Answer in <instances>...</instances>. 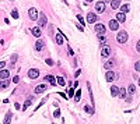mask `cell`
Here are the masks:
<instances>
[{"instance_id":"1","label":"cell","mask_w":140,"mask_h":124,"mask_svg":"<svg viewBox=\"0 0 140 124\" xmlns=\"http://www.w3.org/2000/svg\"><path fill=\"white\" fill-rule=\"evenodd\" d=\"M116 41L119 42V43H125V42L128 41V32L126 31H119L118 36H116Z\"/></svg>"},{"instance_id":"2","label":"cell","mask_w":140,"mask_h":124,"mask_svg":"<svg viewBox=\"0 0 140 124\" xmlns=\"http://www.w3.org/2000/svg\"><path fill=\"white\" fill-rule=\"evenodd\" d=\"M37 21H38V27H39V28L45 27V25H46V16H45L43 13H41V14L38 16V20H37Z\"/></svg>"},{"instance_id":"3","label":"cell","mask_w":140,"mask_h":124,"mask_svg":"<svg viewBox=\"0 0 140 124\" xmlns=\"http://www.w3.org/2000/svg\"><path fill=\"white\" fill-rule=\"evenodd\" d=\"M28 16H30V18H31V20H32V21H37V20H38V16H39V14H38V11H37V8H30V10H28Z\"/></svg>"},{"instance_id":"4","label":"cell","mask_w":140,"mask_h":124,"mask_svg":"<svg viewBox=\"0 0 140 124\" xmlns=\"http://www.w3.org/2000/svg\"><path fill=\"white\" fill-rule=\"evenodd\" d=\"M28 77H30L31 80L38 78V77H39V70H37V68H31V70L28 71Z\"/></svg>"},{"instance_id":"5","label":"cell","mask_w":140,"mask_h":124,"mask_svg":"<svg viewBox=\"0 0 140 124\" xmlns=\"http://www.w3.org/2000/svg\"><path fill=\"white\" fill-rule=\"evenodd\" d=\"M94 31L97 32V35H104V33H105V27L102 24H97L95 28H94Z\"/></svg>"},{"instance_id":"6","label":"cell","mask_w":140,"mask_h":124,"mask_svg":"<svg viewBox=\"0 0 140 124\" xmlns=\"http://www.w3.org/2000/svg\"><path fill=\"white\" fill-rule=\"evenodd\" d=\"M118 28H119V22L116 20H111L109 21V29L111 31H118Z\"/></svg>"},{"instance_id":"7","label":"cell","mask_w":140,"mask_h":124,"mask_svg":"<svg viewBox=\"0 0 140 124\" xmlns=\"http://www.w3.org/2000/svg\"><path fill=\"white\" fill-rule=\"evenodd\" d=\"M95 10H97V13H104V10H105V3H104V1H98V3L95 4Z\"/></svg>"},{"instance_id":"8","label":"cell","mask_w":140,"mask_h":124,"mask_svg":"<svg viewBox=\"0 0 140 124\" xmlns=\"http://www.w3.org/2000/svg\"><path fill=\"white\" fill-rule=\"evenodd\" d=\"M97 20H98V18H97V16H95L94 13H88V16H87V22H88V24H94Z\"/></svg>"},{"instance_id":"9","label":"cell","mask_w":140,"mask_h":124,"mask_svg":"<svg viewBox=\"0 0 140 124\" xmlns=\"http://www.w3.org/2000/svg\"><path fill=\"white\" fill-rule=\"evenodd\" d=\"M105 78H107L108 82H112V81L116 78V74L114 73V71H109V70H108V73H107V75H105Z\"/></svg>"},{"instance_id":"10","label":"cell","mask_w":140,"mask_h":124,"mask_svg":"<svg viewBox=\"0 0 140 124\" xmlns=\"http://www.w3.org/2000/svg\"><path fill=\"white\" fill-rule=\"evenodd\" d=\"M109 54H111V48H109V46L102 48V50H101V56H102V57H108Z\"/></svg>"},{"instance_id":"11","label":"cell","mask_w":140,"mask_h":124,"mask_svg":"<svg viewBox=\"0 0 140 124\" xmlns=\"http://www.w3.org/2000/svg\"><path fill=\"white\" fill-rule=\"evenodd\" d=\"M125 20H126V16H125V13L119 11V13L116 14V21H118V22H125Z\"/></svg>"},{"instance_id":"12","label":"cell","mask_w":140,"mask_h":124,"mask_svg":"<svg viewBox=\"0 0 140 124\" xmlns=\"http://www.w3.org/2000/svg\"><path fill=\"white\" fill-rule=\"evenodd\" d=\"M46 91V85L45 84H41V85H38L37 88H35V93H42V92Z\"/></svg>"},{"instance_id":"13","label":"cell","mask_w":140,"mask_h":124,"mask_svg":"<svg viewBox=\"0 0 140 124\" xmlns=\"http://www.w3.org/2000/svg\"><path fill=\"white\" fill-rule=\"evenodd\" d=\"M31 32H32V35L34 36H37V38H39V36H41V28H39V27H35V28H32V29H31Z\"/></svg>"},{"instance_id":"14","label":"cell","mask_w":140,"mask_h":124,"mask_svg":"<svg viewBox=\"0 0 140 124\" xmlns=\"http://www.w3.org/2000/svg\"><path fill=\"white\" fill-rule=\"evenodd\" d=\"M8 75H10V73H8V70H0V78L1 80H7L8 78Z\"/></svg>"},{"instance_id":"15","label":"cell","mask_w":140,"mask_h":124,"mask_svg":"<svg viewBox=\"0 0 140 124\" xmlns=\"http://www.w3.org/2000/svg\"><path fill=\"white\" fill-rule=\"evenodd\" d=\"M114 66H115V61H114V60H108L107 63L104 64V67H105V70H111V68H112Z\"/></svg>"},{"instance_id":"16","label":"cell","mask_w":140,"mask_h":124,"mask_svg":"<svg viewBox=\"0 0 140 124\" xmlns=\"http://www.w3.org/2000/svg\"><path fill=\"white\" fill-rule=\"evenodd\" d=\"M121 1H122V0H112V1H111V6H112V8H119L121 7Z\"/></svg>"},{"instance_id":"17","label":"cell","mask_w":140,"mask_h":124,"mask_svg":"<svg viewBox=\"0 0 140 124\" xmlns=\"http://www.w3.org/2000/svg\"><path fill=\"white\" fill-rule=\"evenodd\" d=\"M8 78L7 80H1V81H0V89H6V88H7L8 86Z\"/></svg>"},{"instance_id":"18","label":"cell","mask_w":140,"mask_h":124,"mask_svg":"<svg viewBox=\"0 0 140 124\" xmlns=\"http://www.w3.org/2000/svg\"><path fill=\"white\" fill-rule=\"evenodd\" d=\"M45 81H49L52 85H55V84H56V78H55L53 75H46V77H45Z\"/></svg>"},{"instance_id":"19","label":"cell","mask_w":140,"mask_h":124,"mask_svg":"<svg viewBox=\"0 0 140 124\" xmlns=\"http://www.w3.org/2000/svg\"><path fill=\"white\" fill-rule=\"evenodd\" d=\"M11 117H13L11 112H7V114H6V117H4V123H3V124H10V121H11Z\"/></svg>"},{"instance_id":"20","label":"cell","mask_w":140,"mask_h":124,"mask_svg":"<svg viewBox=\"0 0 140 124\" xmlns=\"http://www.w3.org/2000/svg\"><path fill=\"white\" fill-rule=\"evenodd\" d=\"M118 93H119V88L115 86V85L111 86V95H112V96H118Z\"/></svg>"},{"instance_id":"21","label":"cell","mask_w":140,"mask_h":124,"mask_svg":"<svg viewBox=\"0 0 140 124\" xmlns=\"http://www.w3.org/2000/svg\"><path fill=\"white\" fill-rule=\"evenodd\" d=\"M43 48H45V43H43L42 41H38L37 43H35V49L37 50H42Z\"/></svg>"},{"instance_id":"22","label":"cell","mask_w":140,"mask_h":124,"mask_svg":"<svg viewBox=\"0 0 140 124\" xmlns=\"http://www.w3.org/2000/svg\"><path fill=\"white\" fill-rule=\"evenodd\" d=\"M56 43H58V45H62V43H63V35H62V32H59L58 35H56Z\"/></svg>"},{"instance_id":"23","label":"cell","mask_w":140,"mask_h":124,"mask_svg":"<svg viewBox=\"0 0 140 124\" xmlns=\"http://www.w3.org/2000/svg\"><path fill=\"white\" fill-rule=\"evenodd\" d=\"M56 82H58L59 85H62V86H65V85H66V81H65V78H63V77H58V78H56Z\"/></svg>"},{"instance_id":"24","label":"cell","mask_w":140,"mask_h":124,"mask_svg":"<svg viewBox=\"0 0 140 124\" xmlns=\"http://www.w3.org/2000/svg\"><path fill=\"white\" fill-rule=\"evenodd\" d=\"M31 102H32V98H30V99L25 100L24 106H23V110H27V109H28V106H31Z\"/></svg>"},{"instance_id":"25","label":"cell","mask_w":140,"mask_h":124,"mask_svg":"<svg viewBox=\"0 0 140 124\" xmlns=\"http://www.w3.org/2000/svg\"><path fill=\"white\" fill-rule=\"evenodd\" d=\"M128 92H129L130 95H133V93L136 92V88H134V85H133V84H130V85L128 86Z\"/></svg>"},{"instance_id":"26","label":"cell","mask_w":140,"mask_h":124,"mask_svg":"<svg viewBox=\"0 0 140 124\" xmlns=\"http://www.w3.org/2000/svg\"><path fill=\"white\" fill-rule=\"evenodd\" d=\"M118 96H119V98H125V96H126V91H125V88H119V93H118Z\"/></svg>"},{"instance_id":"27","label":"cell","mask_w":140,"mask_h":124,"mask_svg":"<svg viewBox=\"0 0 140 124\" xmlns=\"http://www.w3.org/2000/svg\"><path fill=\"white\" fill-rule=\"evenodd\" d=\"M129 10H130L129 4H123V6H121V11H122V13H128Z\"/></svg>"},{"instance_id":"28","label":"cell","mask_w":140,"mask_h":124,"mask_svg":"<svg viewBox=\"0 0 140 124\" xmlns=\"http://www.w3.org/2000/svg\"><path fill=\"white\" fill-rule=\"evenodd\" d=\"M84 110H85L87 113H90V114H94V109H92V108H90V106H87V105L84 106Z\"/></svg>"},{"instance_id":"29","label":"cell","mask_w":140,"mask_h":124,"mask_svg":"<svg viewBox=\"0 0 140 124\" xmlns=\"http://www.w3.org/2000/svg\"><path fill=\"white\" fill-rule=\"evenodd\" d=\"M98 36H99V45H101V46H104V45L107 43V39H105L102 35H98Z\"/></svg>"},{"instance_id":"30","label":"cell","mask_w":140,"mask_h":124,"mask_svg":"<svg viewBox=\"0 0 140 124\" xmlns=\"http://www.w3.org/2000/svg\"><path fill=\"white\" fill-rule=\"evenodd\" d=\"M80 96H81V91H77L76 92V96H74V100L79 102V100H80Z\"/></svg>"},{"instance_id":"31","label":"cell","mask_w":140,"mask_h":124,"mask_svg":"<svg viewBox=\"0 0 140 124\" xmlns=\"http://www.w3.org/2000/svg\"><path fill=\"white\" fill-rule=\"evenodd\" d=\"M11 16H13V18H18V11L17 10H13L11 11Z\"/></svg>"},{"instance_id":"32","label":"cell","mask_w":140,"mask_h":124,"mask_svg":"<svg viewBox=\"0 0 140 124\" xmlns=\"http://www.w3.org/2000/svg\"><path fill=\"white\" fill-rule=\"evenodd\" d=\"M77 20H79V21H80V22H81V24H85V20H84V18H83V17L80 16V14H79V16H77Z\"/></svg>"},{"instance_id":"33","label":"cell","mask_w":140,"mask_h":124,"mask_svg":"<svg viewBox=\"0 0 140 124\" xmlns=\"http://www.w3.org/2000/svg\"><path fill=\"white\" fill-rule=\"evenodd\" d=\"M134 70H136V71H140V61H136V64H134Z\"/></svg>"},{"instance_id":"34","label":"cell","mask_w":140,"mask_h":124,"mask_svg":"<svg viewBox=\"0 0 140 124\" xmlns=\"http://www.w3.org/2000/svg\"><path fill=\"white\" fill-rule=\"evenodd\" d=\"M67 50H69V54H70V56H73V54H74L73 49H72V48H70V46H67Z\"/></svg>"},{"instance_id":"35","label":"cell","mask_w":140,"mask_h":124,"mask_svg":"<svg viewBox=\"0 0 140 124\" xmlns=\"http://www.w3.org/2000/svg\"><path fill=\"white\" fill-rule=\"evenodd\" d=\"M16 60H17V54H13V56H11V63L14 64V63H16Z\"/></svg>"},{"instance_id":"36","label":"cell","mask_w":140,"mask_h":124,"mask_svg":"<svg viewBox=\"0 0 140 124\" xmlns=\"http://www.w3.org/2000/svg\"><path fill=\"white\" fill-rule=\"evenodd\" d=\"M18 81H20V77H18V75H16V77L13 78V82H14V84H17Z\"/></svg>"},{"instance_id":"37","label":"cell","mask_w":140,"mask_h":124,"mask_svg":"<svg viewBox=\"0 0 140 124\" xmlns=\"http://www.w3.org/2000/svg\"><path fill=\"white\" fill-rule=\"evenodd\" d=\"M53 116H55V117H59V116H60V110H55Z\"/></svg>"},{"instance_id":"38","label":"cell","mask_w":140,"mask_h":124,"mask_svg":"<svg viewBox=\"0 0 140 124\" xmlns=\"http://www.w3.org/2000/svg\"><path fill=\"white\" fill-rule=\"evenodd\" d=\"M4 66H6V61H0V70H3Z\"/></svg>"},{"instance_id":"39","label":"cell","mask_w":140,"mask_h":124,"mask_svg":"<svg viewBox=\"0 0 140 124\" xmlns=\"http://www.w3.org/2000/svg\"><path fill=\"white\" fill-rule=\"evenodd\" d=\"M46 64H48V66H52V64H53V61H52L50 59H46Z\"/></svg>"},{"instance_id":"40","label":"cell","mask_w":140,"mask_h":124,"mask_svg":"<svg viewBox=\"0 0 140 124\" xmlns=\"http://www.w3.org/2000/svg\"><path fill=\"white\" fill-rule=\"evenodd\" d=\"M136 50H137V52L140 53V41L137 42V45H136Z\"/></svg>"},{"instance_id":"41","label":"cell","mask_w":140,"mask_h":124,"mask_svg":"<svg viewBox=\"0 0 140 124\" xmlns=\"http://www.w3.org/2000/svg\"><path fill=\"white\" fill-rule=\"evenodd\" d=\"M80 73H81V71H80V70H77V71H76V74H74V77H79V75H80Z\"/></svg>"},{"instance_id":"42","label":"cell","mask_w":140,"mask_h":124,"mask_svg":"<svg viewBox=\"0 0 140 124\" xmlns=\"http://www.w3.org/2000/svg\"><path fill=\"white\" fill-rule=\"evenodd\" d=\"M73 92H74V89H70V92H69V96H73Z\"/></svg>"},{"instance_id":"43","label":"cell","mask_w":140,"mask_h":124,"mask_svg":"<svg viewBox=\"0 0 140 124\" xmlns=\"http://www.w3.org/2000/svg\"><path fill=\"white\" fill-rule=\"evenodd\" d=\"M85 1H87V3H90V1H92V0H85Z\"/></svg>"},{"instance_id":"44","label":"cell","mask_w":140,"mask_h":124,"mask_svg":"<svg viewBox=\"0 0 140 124\" xmlns=\"http://www.w3.org/2000/svg\"><path fill=\"white\" fill-rule=\"evenodd\" d=\"M139 85H140V78H139Z\"/></svg>"},{"instance_id":"45","label":"cell","mask_w":140,"mask_h":124,"mask_svg":"<svg viewBox=\"0 0 140 124\" xmlns=\"http://www.w3.org/2000/svg\"><path fill=\"white\" fill-rule=\"evenodd\" d=\"M105 1H108V0H104V3H105Z\"/></svg>"}]
</instances>
